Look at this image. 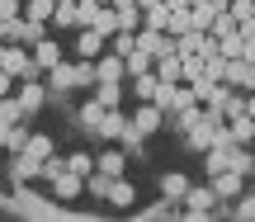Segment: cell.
Here are the masks:
<instances>
[{
  "label": "cell",
  "mask_w": 255,
  "mask_h": 222,
  "mask_svg": "<svg viewBox=\"0 0 255 222\" xmlns=\"http://www.w3.org/2000/svg\"><path fill=\"white\" fill-rule=\"evenodd\" d=\"M14 100H19V113H38L47 104V85H43V76H28V81H19L14 85Z\"/></svg>",
  "instance_id": "6da1fadb"
},
{
  "label": "cell",
  "mask_w": 255,
  "mask_h": 222,
  "mask_svg": "<svg viewBox=\"0 0 255 222\" xmlns=\"http://www.w3.org/2000/svg\"><path fill=\"white\" fill-rule=\"evenodd\" d=\"M128 123H132L142 137H151V132H161V128H165V109H161V104H151V100H142V109H137Z\"/></svg>",
  "instance_id": "7a4b0ae2"
},
{
  "label": "cell",
  "mask_w": 255,
  "mask_h": 222,
  "mask_svg": "<svg viewBox=\"0 0 255 222\" xmlns=\"http://www.w3.org/2000/svg\"><path fill=\"white\" fill-rule=\"evenodd\" d=\"M95 81H123L128 85V66H123V57L114 52V47H104V52L95 57Z\"/></svg>",
  "instance_id": "3957f363"
},
{
  "label": "cell",
  "mask_w": 255,
  "mask_h": 222,
  "mask_svg": "<svg viewBox=\"0 0 255 222\" xmlns=\"http://www.w3.org/2000/svg\"><path fill=\"white\" fill-rule=\"evenodd\" d=\"M104 47H109V38H104L100 28H76V57H81V62H95Z\"/></svg>",
  "instance_id": "277c9868"
},
{
  "label": "cell",
  "mask_w": 255,
  "mask_h": 222,
  "mask_svg": "<svg viewBox=\"0 0 255 222\" xmlns=\"http://www.w3.org/2000/svg\"><path fill=\"white\" fill-rule=\"evenodd\" d=\"M213 189H218V199H241V194H246V175L227 166V170L213 175Z\"/></svg>",
  "instance_id": "5b68a950"
},
{
  "label": "cell",
  "mask_w": 255,
  "mask_h": 222,
  "mask_svg": "<svg viewBox=\"0 0 255 222\" xmlns=\"http://www.w3.org/2000/svg\"><path fill=\"white\" fill-rule=\"evenodd\" d=\"M184 204H189L194 218H203V213H213V208H218V189H213V185H189Z\"/></svg>",
  "instance_id": "8992f818"
},
{
  "label": "cell",
  "mask_w": 255,
  "mask_h": 222,
  "mask_svg": "<svg viewBox=\"0 0 255 222\" xmlns=\"http://www.w3.org/2000/svg\"><path fill=\"white\" fill-rule=\"evenodd\" d=\"M95 170H100V175H109V180H119L123 170H128V156H123L119 142H109V151H100V156H95Z\"/></svg>",
  "instance_id": "52a82bcc"
},
{
  "label": "cell",
  "mask_w": 255,
  "mask_h": 222,
  "mask_svg": "<svg viewBox=\"0 0 255 222\" xmlns=\"http://www.w3.org/2000/svg\"><path fill=\"white\" fill-rule=\"evenodd\" d=\"M222 85H241V90H255V62L227 57V76H222Z\"/></svg>",
  "instance_id": "ba28073f"
},
{
  "label": "cell",
  "mask_w": 255,
  "mask_h": 222,
  "mask_svg": "<svg viewBox=\"0 0 255 222\" xmlns=\"http://www.w3.org/2000/svg\"><path fill=\"white\" fill-rule=\"evenodd\" d=\"M43 28H47V24H33V19L19 14V19H9V38H5V43H24V47H33L38 38H43Z\"/></svg>",
  "instance_id": "9c48e42d"
},
{
  "label": "cell",
  "mask_w": 255,
  "mask_h": 222,
  "mask_svg": "<svg viewBox=\"0 0 255 222\" xmlns=\"http://www.w3.org/2000/svg\"><path fill=\"white\" fill-rule=\"evenodd\" d=\"M227 132H232V142H237V147H251V142H255V118H251V113L246 109H237V113H227Z\"/></svg>",
  "instance_id": "30bf717a"
},
{
  "label": "cell",
  "mask_w": 255,
  "mask_h": 222,
  "mask_svg": "<svg viewBox=\"0 0 255 222\" xmlns=\"http://www.w3.org/2000/svg\"><path fill=\"white\" fill-rule=\"evenodd\" d=\"M57 62H62V43H57V38H38L33 43V66L38 71H52Z\"/></svg>",
  "instance_id": "8fae6325"
},
{
  "label": "cell",
  "mask_w": 255,
  "mask_h": 222,
  "mask_svg": "<svg viewBox=\"0 0 255 222\" xmlns=\"http://www.w3.org/2000/svg\"><path fill=\"white\" fill-rule=\"evenodd\" d=\"M151 71L161 76L165 85H180V81H184V71H180V52H165V57H156V62H151Z\"/></svg>",
  "instance_id": "7c38bea8"
},
{
  "label": "cell",
  "mask_w": 255,
  "mask_h": 222,
  "mask_svg": "<svg viewBox=\"0 0 255 222\" xmlns=\"http://www.w3.org/2000/svg\"><path fill=\"white\" fill-rule=\"evenodd\" d=\"M43 76H47L52 90H76V62H66V57L52 66V71H43Z\"/></svg>",
  "instance_id": "4fadbf2b"
},
{
  "label": "cell",
  "mask_w": 255,
  "mask_h": 222,
  "mask_svg": "<svg viewBox=\"0 0 255 222\" xmlns=\"http://www.w3.org/2000/svg\"><path fill=\"white\" fill-rule=\"evenodd\" d=\"M95 132H100L104 142H119L123 132H128V118H123L119 109H104V118H100V128H95Z\"/></svg>",
  "instance_id": "5bb4252c"
},
{
  "label": "cell",
  "mask_w": 255,
  "mask_h": 222,
  "mask_svg": "<svg viewBox=\"0 0 255 222\" xmlns=\"http://www.w3.org/2000/svg\"><path fill=\"white\" fill-rule=\"evenodd\" d=\"M52 189H57V199H81L85 194V180L76 175V170H62V175L52 180Z\"/></svg>",
  "instance_id": "9a60e30c"
},
{
  "label": "cell",
  "mask_w": 255,
  "mask_h": 222,
  "mask_svg": "<svg viewBox=\"0 0 255 222\" xmlns=\"http://www.w3.org/2000/svg\"><path fill=\"white\" fill-rule=\"evenodd\" d=\"M19 156L47 161V156H52V137H47V132H28V142H24V151H19Z\"/></svg>",
  "instance_id": "2e32d148"
},
{
  "label": "cell",
  "mask_w": 255,
  "mask_h": 222,
  "mask_svg": "<svg viewBox=\"0 0 255 222\" xmlns=\"http://www.w3.org/2000/svg\"><path fill=\"white\" fill-rule=\"evenodd\" d=\"M28 132H33V128H28L24 118H14V123H9V132H5V142H0V147H5L9 156H19V151H24V142H28Z\"/></svg>",
  "instance_id": "e0dca14e"
},
{
  "label": "cell",
  "mask_w": 255,
  "mask_h": 222,
  "mask_svg": "<svg viewBox=\"0 0 255 222\" xmlns=\"http://www.w3.org/2000/svg\"><path fill=\"white\" fill-rule=\"evenodd\" d=\"M95 100H100L104 109H119L123 104V81H95Z\"/></svg>",
  "instance_id": "ac0fdd59"
},
{
  "label": "cell",
  "mask_w": 255,
  "mask_h": 222,
  "mask_svg": "<svg viewBox=\"0 0 255 222\" xmlns=\"http://www.w3.org/2000/svg\"><path fill=\"white\" fill-rule=\"evenodd\" d=\"M104 199H109L114 208H132V199H137V189H132V185H128V180L119 175V180H109V194H104Z\"/></svg>",
  "instance_id": "d6986e66"
},
{
  "label": "cell",
  "mask_w": 255,
  "mask_h": 222,
  "mask_svg": "<svg viewBox=\"0 0 255 222\" xmlns=\"http://www.w3.org/2000/svg\"><path fill=\"white\" fill-rule=\"evenodd\" d=\"M161 194H165V199H175V204H180V199L189 194V180H184L180 170H170V175H161Z\"/></svg>",
  "instance_id": "ffe728a7"
},
{
  "label": "cell",
  "mask_w": 255,
  "mask_h": 222,
  "mask_svg": "<svg viewBox=\"0 0 255 222\" xmlns=\"http://www.w3.org/2000/svg\"><path fill=\"white\" fill-rule=\"evenodd\" d=\"M57 9V0H24V19H33V24H47Z\"/></svg>",
  "instance_id": "44dd1931"
},
{
  "label": "cell",
  "mask_w": 255,
  "mask_h": 222,
  "mask_svg": "<svg viewBox=\"0 0 255 222\" xmlns=\"http://www.w3.org/2000/svg\"><path fill=\"white\" fill-rule=\"evenodd\" d=\"M90 28H100L104 38H114V33H119V9H114V5H100V14H95Z\"/></svg>",
  "instance_id": "7402d4cb"
},
{
  "label": "cell",
  "mask_w": 255,
  "mask_h": 222,
  "mask_svg": "<svg viewBox=\"0 0 255 222\" xmlns=\"http://www.w3.org/2000/svg\"><path fill=\"white\" fill-rule=\"evenodd\" d=\"M151 62H156V57H151V52H142V47H132V52L123 57L128 76H142V71H151Z\"/></svg>",
  "instance_id": "603a6c76"
},
{
  "label": "cell",
  "mask_w": 255,
  "mask_h": 222,
  "mask_svg": "<svg viewBox=\"0 0 255 222\" xmlns=\"http://www.w3.org/2000/svg\"><path fill=\"white\" fill-rule=\"evenodd\" d=\"M218 85H222V81H213V76L203 71V76H194V81H189V90H194V100H199V104H208V100H213V90H218Z\"/></svg>",
  "instance_id": "cb8c5ba5"
},
{
  "label": "cell",
  "mask_w": 255,
  "mask_h": 222,
  "mask_svg": "<svg viewBox=\"0 0 255 222\" xmlns=\"http://www.w3.org/2000/svg\"><path fill=\"white\" fill-rule=\"evenodd\" d=\"M76 118H81V128H85V132H95V128H100V118H104V104H100V100L81 104V113H76Z\"/></svg>",
  "instance_id": "d4e9b609"
},
{
  "label": "cell",
  "mask_w": 255,
  "mask_h": 222,
  "mask_svg": "<svg viewBox=\"0 0 255 222\" xmlns=\"http://www.w3.org/2000/svg\"><path fill=\"white\" fill-rule=\"evenodd\" d=\"M100 5L104 0H76V28H90L95 14H100Z\"/></svg>",
  "instance_id": "484cf974"
},
{
  "label": "cell",
  "mask_w": 255,
  "mask_h": 222,
  "mask_svg": "<svg viewBox=\"0 0 255 222\" xmlns=\"http://www.w3.org/2000/svg\"><path fill=\"white\" fill-rule=\"evenodd\" d=\"M241 47H246L241 28H232V33H222V38H218V52H222V57H241Z\"/></svg>",
  "instance_id": "4316f807"
},
{
  "label": "cell",
  "mask_w": 255,
  "mask_h": 222,
  "mask_svg": "<svg viewBox=\"0 0 255 222\" xmlns=\"http://www.w3.org/2000/svg\"><path fill=\"white\" fill-rule=\"evenodd\" d=\"M66 170H76V175H90V170H95V156H90V151H71V156H66Z\"/></svg>",
  "instance_id": "83f0119b"
},
{
  "label": "cell",
  "mask_w": 255,
  "mask_h": 222,
  "mask_svg": "<svg viewBox=\"0 0 255 222\" xmlns=\"http://www.w3.org/2000/svg\"><path fill=\"white\" fill-rule=\"evenodd\" d=\"M165 33H170V38L189 33V9H170V19H165Z\"/></svg>",
  "instance_id": "f1b7e54d"
},
{
  "label": "cell",
  "mask_w": 255,
  "mask_h": 222,
  "mask_svg": "<svg viewBox=\"0 0 255 222\" xmlns=\"http://www.w3.org/2000/svg\"><path fill=\"white\" fill-rule=\"evenodd\" d=\"M119 28H128V33H137V28H142V9H137V5L119 9Z\"/></svg>",
  "instance_id": "f546056e"
},
{
  "label": "cell",
  "mask_w": 255,
  "mask_h": 222,
  "mask_svg": "<svg viewBox=\"0 0 255 222\" xmlns=\"http://www.w3.org/2000/svg\"><path fill=\"white\" fill-rule=\"evenodd\" d=\"M62 170H66V156H47L43 166H38V180H57Z\"/></svg>",
  "instance_id": "4dcf8cb0"
},
{
  "label": "cell",
  "mask_w": 255,
  "mask_h": 222,
  "mask_svg": "<svg viewBox=\"0 0 255 222\" xmlns=\"http://www.w3.org/2000/svg\"><path fill=\"white\" fill-rule=\"evenodd\" d=\"M76 85H95V62H76Z\"/></svg>",
  "instance_id": "1f68e13d"
},
{
  "label": "cell",
  "mask_w": 255,
  "mask_h": 222,
  "mask_svg": "<svg viewBox=\"0 0 255 222\" xmlns=\"http://www.w3.org/2000/svg\"><path fill=\"white\" fill-rule=\"evenodd\" d=\"M14 85H19V81L5 71V66H0V100H5V95H14Z\"/></svg>",
  "instance_id": "d6a6232c"
},
{
  "label": "cell",
  "mask_w": 255,
  "mask_h": 222,
  "mask_svg": "<svg viewBox=\"0 0 255 222\" xmlns=\"http://www.w3.org/2000/svg\"><path fill=\"white\" fill-rule=\"evenodd\" d=\"M232 213H237V218H255V199H246V204H237Z\"/></svg>",
  "instance_id": "836d02e7"
},
{
  "label": "cell",
  "mask_w": 255,
  "mask_h": 222,
  "mask_svg": "<svg viewBox=\"0 0 255 222\" xmlns=\"http://www.w3.org/2000/svg\"><path fill=\"white\" fill-rule=\"evenodd\" d=\"M5 38H9V19L0 14V43H5Z\"/></svg>",
  "instance_id": "e575fe53"
},
{
  "label": "cell",
  "mask_w": 255,
  "mask_h": 222,
  "mask_svg": "<svg viewBox=\"0 0 255 222\" xmlns=\"http://www.w3.org/2000/svg\"><path fill=\"white\" fill-rule=\"evenodd\" d=\"M246 113H251V118H255V90L246 95Z\"/></svg>",
  "instance_id": "d590c367"
},
{
  "label": "cell",
  "mask_w": 255,
  "mask_h": 222,
  "mask_svg": "<svg viewBox=\"0 0 255 222\" xmlns=\"http://www.w3.org/2000/svg\"><path fill=\"white\" fill-rule=\"evenodd\" d=\"M165 5H170V9H189V0H165Z\"/></svg>",
  "instance_id": "8d00e7d4"
},
{
  "label": "cell",
  "mask_w": 255,
  "mask_h": 222,
  "mask_svg": "<svg viewBox=\"0 0 255 222\" xmlns=\"http://www.w3.org/2000/svg\"><path fill=\"white\" fill-rule=\"evenodd\" d=\"M151 5H161V0H137V9H151Z\"/></svg>",
  "instance_id": "74e56055"
},
{
  "label": "cell",
  "mask_w": 255,
  "mask_h": 222,
  "mask_svg": "<svg viewBox=\"0 0 255 222\" xmlns=\"http://www.w3.org/2000/svg\"><path fill=\"white\" fill-rule=\"evenodd\" d=\"M189 5H213V0H189Z\"/></svg>",
  "instance_id": "f35d334b"
},
{
  "label": "cell",
  "mask_w": 255,
  "mask_h": 222,
  "mask_svg": "<svg viewBox=\"0 0 255 222\" xmlns=\"http://www.w3.org/2000/svg\"><path fill=\"white\" fill-rule=\"evenodd\" d=\"M251 156H255V142H251Z\"/></svg>",
  "instance_id": "ab89813d"
}]
</instances>
